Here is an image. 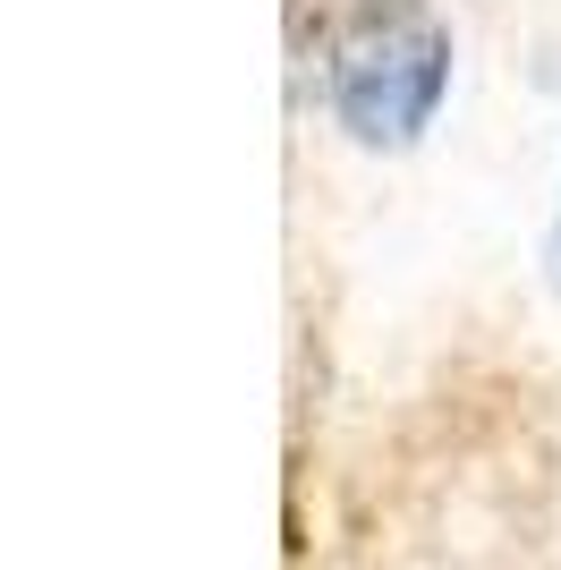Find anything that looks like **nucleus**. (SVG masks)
<instances>
[{
    "label": "nucleus",
    "instance_id": "1",
    "mask_svg": "<svg viewBox=\"0 0 561 570\" xmlns=\"http://www.w3.org/2000/svg\"><path fill=\"white\" fill-rule=\"evenodd\" d=\"M324 86H332V119L357 145L400 154L434 128V111L451 95V35L417 9H374L332 43Z\"/></svg>",
    "mask_w": 561,
    "mask_h": 570
},
{
    "label": "nucleus",
    "instance_id": "2",
    "mask_svg": "<svg viewBox=\"0 0 561 570\" xmlns=\"http://www.w3.org/2000/svg\"><path fill=\"white\" fill-rule=\"evenodd\" d=\"M544 264H553V282H561V205H553V230H544Z\"/></svg>",
    "mask_w": 561,
    "mask_h": 570
}]
</instances>
